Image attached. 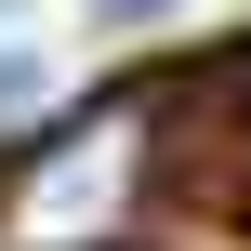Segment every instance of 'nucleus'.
Instances as JSON below:
<instances>
[{
	"label": "nucleus",
	"instance_id": "2",
	"mask_svg": "<svg viewBox=\"0 0 251 251\" xmlns=\"http://www.w3.org/2000/svg\"><path fill=\"white\" fill-rule=\"evenodd\" d=\"M0 119H53V53H0Z\"/></svg>",
	"mask_w": 251,
	"mask_h": 251
},
{
	"label": "nucleus",
	"instance_id": "1",
	"mask_svg": "<svg viewBox=\"0 0 251 251\" xmlns=\"http://www.w3.org/2000/svg\"><path fill=\"white\" fill-rule=\"evenodd\" d=\"M146 199V119L132 106H79L66 132H40L26 185H13V251H106Z\"/></svg>",
	"mask_w": 251,
	"mask_h": 251
},
{
	"label": "nucleus",
	"instance_id": "4",
	"mask_svg": "<svg viewBox=\"0 0 251 251\" xmlns=\"http://www.w3.org/2000/svg\"><path fill=\"white\" fill-rule=\"evenodd\" d=\"M0 26H13V0H0Z\"/></svg>",
	"mask_w": 251,
	"mask_h": 251
},
{
	"label": "nucleus",
	"instance_id": "3",
	"mask_svg": "<svg viewBox=\"0 0 251 251\" xmlns=\"http://www.w3.org/2000/svg\"><path fill=\"white\" fill-rule=\"evenodd\" d=\"M93 13H106V26H132V13H172V0H93Z\"/></svg>",
	"mask_w": 251,
	"mask_h": 251
}]
</instances>
